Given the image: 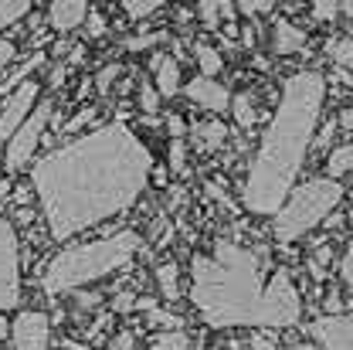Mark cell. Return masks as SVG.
<instances>
[{
  "mask_svg": "<svg viewBox=\"0 0 353 350\" xmlns=\"http://www.w3.org/2000/svg\"><path fill=\"white\" fill-rule=\"evenodd\" d=\"M272 48L279 55H296V51L306 48V31L296 28V24H289L285 17H279L275 28H272Z\"/></svg>",
  "mask_w": 353,
  "mask_h": 350,
  "instance_id": "cell-14",
  "label": "cell"
},
{
  "mask_svg": "<svg viewBox=\"0 0 353 350\" xmlns=\"http://www.w3.org/2000/svg\"><path fill=\"white\" fill-rule=\"evenodd\" d=\"M183 95H187L194 106H201V109H211V113H224V109L231 106V95H228V88L221 86V82H214V79H204V75H197L194 82H187Z\"/></svg>",
  "mask_w": 353,
  "mask_h": 350,
  "instance_id": "cell-11",
  "label": "cell"
},
{
  "mask_svg": "<svg viewBox=\"0 0 353 350\" xmlns=\"http://www.w3.org/2000/svg\"><path fill=\"white\" fill-rule=\"evenodd\" d=\"M323 99H326V79L319 72L306 68L285 79L272 126L252 160V171L241 191V201L252 215H275L285 204L292 180L306 164L309 143L323 113Z\"/></svg>",
  "mask_w": 353,
  "mask_h": 350,
  "instance_id": "cell-3",
  "label": "cell"
},
{
  "mask_svg": "<svg viewBox=\"0 0 353 350\" xmlns=\"http://www.w3.org/2000/svg\"><path fill=\"white\" fill-rule=\"evenodd\" d=\"M109 350H136V337H132L130 330H123V333H116V337H112Z\"/></svg>",
  "mask_w": 353,
  "mask_h": 350,
  "instance_id": "cell-36",
  "label": "cell"
},
{
  "mask_svg": "<svg viewBox=\"0 0 353 350\" xmlns=\"http://www.w3.org/2000/svg\"><path fill=\"white\" fill-rule=\"evenodd\" d=\"M241 350H275V344H272V337H262V333H259V337H252Z\"/></svg>",
  "mask_w": 353,
  "mask_h": 350,
  "instance_id": "cell-40",
  "label": "cell"
},
{
  "mask_svg": "<svg viewBox=\"0 0 353 350\" xmlns=\"http://www.w3.org/2000/svg\"><path fill=\"white\" fill-rule=\"evenodd\" d=\"M92 116H95V109H92V106H85V109H82L79 116H72V119H68V126H65V130H68V133H72V130H82V126H85Z\"/></svg>",
  "mask_w": 353,
  "mask_h": 350,
  "instance_id": "cell-39",
  "label": "cell"
},
{
  "mask_svg": "<svg viewBox=\"0 0 353 350\" xmlns=\"http://www.w3.org/2000/svg\"><path fill=\"white\" fill-rule=\"evenodd\" d=\"M350 171H353V143H343V146H336V150L330 153L326 174H330V180H336V177L350 174Z\"/></svg>",
  "mask_w": 353,
  "mask_h": 350,
  "instance_id": "cell-17",
  "label": "cell"
},
{
  "mask_svg": "<svg viewBox=\"0 0 353 350\" xmlns=\"http://www.w3.org/2000/svg\"><path fill=\"white\" fill-rule=\"evenodd\" d=\"M197 14H201V21L211 28V31H218L221 28V3H197Z\"/></svg>",
  "mask_w": 353,
  "mask_h": 350,
  "instance_id": "cell-27",
  "label": "cell"
},
{
  "mask_svg": "<svg viewBox=\"0 0 353 350\" xmlns=\"http://www.w3.org/2000/svg\"><path fill=\"white\" fill-rule=\"evenodd\" d=\"M326 309H330V316L340 313V293H330V296H326Z\"/></svg>",
  "mask_w": 353,
  "mask_h": 350,
  "instance_id": "cell-47",
  "label": "cell"
},
{
  "mask_svg": "<svg viewBox=\"0 0 353 350\" xmlns=\"http://www.w3.org/2000/svg\"><path fill=\"white\" fill-rule=\"evenodd\" d=\"M194 58H197V65H201V75H204V79H214L221 68H224L221 51L218 48H211V44H204V41L194 44Z\"/></svg>",
  "mask_w": 353,
  "mask_h": 350,
  "instance_id": "cell-16",
  "label": "cell"
},
{
  "mask_svg": "<svg viewBox=\"0 0 353 350\" xmlns=\"http://www.w3.org/2000/svg\"><path fill=\"white\" fill-rule=\"evenodd\" d=\"M82 61H85V48L79 44V48H72V51H68V61H65V68L72 72V65H82Z\"/></svg>",
  "mask_w": 353,
  "mask_h": 350,
  "instance_id": "cell-42",
  "label": "cell"
},
{
  "mask_svg": "<svg viewBox=\"0 0 353 350\" xmlns=\"http://www.w3.org/2000/svg\"><path fill=\"white\" fill-rule=\"evenodd\" d=\"M333 133H336V119H326V126H323V130H319V136H316V150L330 146V143H333Z\"/></svg>",
  "mask_w": 353,
  "mask_h": 350,
  "instance_id": "cell-37",
  "label": "cell"
},
{
  "mask_svg": "<svg viewBox=\"0 0 353 350\" xmlns=\"http://www.w3.org/2000/svg\"><path fill=\"white\" fill-rule=\"evenodd\" d=\"M285 350H316L312 344H296V347H285Z\"/></svg>",
  "mask_w": 353,
  "mask_h": 350,
  "instance_id": "cell-52",
  "label": "cell"
},
{
  "mask_svg": "<svg viewBox=\"0 0 353 350\" xmlns=\"http://www.w3.org/2000/svg\"><path fill=\"white\" fill-rule=\"evenodd\" d=\"M119 72H123V65H105V68L99 72V79H95L99 92H109V88H112V82L119 79Z\"/></svg>",
  "mask_w": 353,
  "mask_h": 350,
  "instance_id": "cell-32",
  "label": "cell"
},
{
  "mask_svg": "<svg viewBox=\"0 0 353 350\" xmlns=\"http://www.w3.org/2000/svg\"><path fill=\"white\" fill-rule=\"evenodd\" d=\"M38 92H41L38 82H24V86H17V92H10L7 106L0 109V143H3V139H10L14 133L21 130V123L34 113Z\"/></svg>",
  "mask_w": 353,
  "mask_h": 350,
  "instance_id": "cell-8",
  "label": "cell"
},
{
  "mask_svg": "<svg viewBox=\"0 0 353 350\" xmlns=\"http://www.w3.org/2000/svg\"><path fill=\"white\" fill-rule=\"evenodd\" d=\"M190 303L214 330L228 327H296L303 320V296L285 265L268 279L252 249L218 238L211 252L190 262Z\"/></svg>",
  "mask_w": 353,
  "mask_h": 350,
  "instance_id": "cell-2",
  "label": "cell"
},
{
  "mask_svg": "<svg viewBox=\"0 0 353 350\" xmlns=\"http://www.w3.org/2000/svg\"><path fill=\"white\" fill-rule=\"evenodd\" d=\"M312 337L323 344V350H353V313H336V316L316 320Z\"/></svg>",
  "mask_w": 353,
  "mask_h": 350,
  "instance_id": "cell-10",
  "label": "cell"
},
{
  "mask_svg": "<svg viewBox=\"0 0 353 350\" xmlns=\"http://www.w3.org/2000/svg\"><path fill=\"white\" fill-rule=\"evenodd\" d=\"M238 10H245L248 17H259V14L275 10V3H268V0H265V3H255V0H241V3H238Z\"/></svg>",
  "mask_w": 353,
  "mask_h": 350,
  "instance_id": "cell-35",
  "label": "cell"
},
{
  "mask_svg": "<svg viewBox=\"0 0 353 350\" xmlns=\"http://www.w3.org/2000/svg\"><path fill=\"white\" fill-rule=\"evenodd\" d=\"M167 130H170L174 139H183V119H180V116H170V119H167Z\"/></svg>",
  "mask_w": 353,
  "mask_h": 350,
  "instance_id": "cell-44",
  "label": "cell"
},
{
  "mask_svg": "<svg viewBox=\"0 0 353 350\" xmlns=\"http://www.w3.org/2000/svg\"><path fill=\"white\" fill-rule=\"evenodd\" d=\"M28 10H31L28 0H0V31L10 28V24H17Z\"/></svg>",
  "mask_w": 353,
  "mask_h": 350,
  "instance_id": "cell-21",
  "label": "cell"
},
{
  "mask_svg": "<svg viewBox=\"0 0 353 350\" xmlns=\"http://www.w3.org/2000/svg\"><path fill=\"white\" fill-rule=\"evenodd\" d=\"M190 139H194V146H197V150L214 153V150L224 146V139H228V126L218 123V119H204V123H197V126L190 130Z\"/></svg>",
  "mask_w": 353,
  "mask_h": 350,
  "instance_id": "cell-15",
  "label": "cell"
},
{
  "mask_svg": "<svg viewBox=\"0 0 353 350\" xmlns=\"http://www.w3.org/2000/svg\"><path fill=\"white\" fill-rule=\"evenodd\" d=\"M150 347L153 350H187L190 347V337H187L183 330H163V333H157V337L150 340Z\"/></svg>",
  "mask_w": 353,
  "mask_h": 350,
  "instance_id": "cell-20",
  "label": "cell"
},
{
  "mask_svg": "<svg viewBox=\"0 0 353 350\" xmlns=\"http://www.w3.org/2000/svg\"><path fill=\"white\" fill-rule=\"evenodd\" d=\"M136 300H139V296H132V293H116V296H112V313H132V309H136Z\"/></svg>",
  "mask_w": 353,
  "mask_h": 350,
  "instance_id": "cell-34",
  "label": "cell"
},
{
  "mask_svg": "<svg viewBox=\"0 0 353 350\" xmlns=\"http://www.w3.org/2000/svg\"><path fill=\"white\" fill-rule=\"evenodd\" d=\"M146 320H150V327H163V330H183V320L174 316V313H167V309H150L146 313Z\"/></svg>",
  "mask_w": 353,
  "mask_h": 350,
  "instance_id": "cell-26",
  "label": "cell"
},
{
  "mask_svg": "<svg viewBox=\"0 0 353 350\" xmlns=\"http://www.w3.org/2000/svg\"><path fill=\"white\" fill-rule=\"evenodd\" d=\"M234 119H238L245 130H252V126L259 123V113H255V102H252L248 92H238V95H234Z\"/></svg>",
  "mask_w": 353,
  "mask_h": 350,
  "instance_id": "cell-19",
  "label": "cell"
},
{
  "mask_svg": "<svg viewBox=\"0 0 353 350\" xmlns=\"http://www.w3.org/2000/svg\"><path fill=\"white\" fill-rule=\"evenodd\" d=\"M208 194H211V197H218V201L224 204V208H231V197H228V194L221 191L218 184H208Z\"/></svg>",
  "mask_w": 353,
  "mask_h": 350,
  "instance_id": "cell-45",
  "label": "cell"
},
{
  "mask_svg": "<svg viewBox=\"0 0 353 350\" xmlns=\"http://www.w3.org/2000/svg\"><path fill=\"white\" fill-rule=\"evenodd\" d=\"M7 194H10V180H0V201H3Z\"/></svg>",
  "mask_w": 353,
  "mask_h": 350,
  "instance_id": "cell-50",
  "label": "cell"
},
{
  "mask_svg": "<svg viewBox=\"0 0 353 350\" xmlns=\"http://www.w3.org/2000/svg\"><path fill=\"white\" fill-rule=\"evenodd\" d=\"M88 10H92V7H88L85 0H54V3L48 7V21H51L54 31L68 35V31H75V28L85 24Z\"/></svg>",
  "mask_w": 353,
  "mask_h": 350,
  "instance_id": "cell-12",
  "label": "cell"
},
{
  "mask_svg": "<svg viewBox=\"0 0 353 350\" xmlns=\"http://www.w3.org/2000/svg\"><path fill=\"white\" fill-rule=\"evenodd\" d=\"M51 51H54V55H68V51H72V44H68V41H54V48H51Z\"/></svg>",
  "mask_w": 353,
  "mask_h": 350,
  "instance_id": "cell-48",
  "label": "cell"
},
{
  "mask_svg": "<svg viewBox=\"0 0 353 350\" xmlns=\"http://www.w3.org/2000/svg\"><path fill=\"white\" fill-rule=\"evenodd\" d=\"M330 58H333L340 68L353 72V38H340V41L330 44Z\"/></svg>",
  "mask_w": 353,
  "mask_h": 350,
  "instance_id": "cell-23",
  "label": "cell"
},
{
  "mask_svg": "<svg viewBox=\"0 0 353 350\" xmlns=\"http://www.w3.org/2000/svg\"><path fill=\"white\" fill-rule=\"evenodd\" d=\"M14 350H48L51 344V320L38 309H24L14 320Z\"/></svg>",
  "mask_w": 353,
  "mask_h": 350,
  "instance_id": "cell-9",
  "label": "cell"
},
{
  "mask_svg": "<svg viewBox=\"0 0 353 350\" xmlns=\"http://www.w3.org/2000/svg\"><path fill=\"white\" fill-rule=\"evenodd\" d=\"M340 279L347 282V289L353 293V249L343 255V262H340Z\"/></svg>",
  "mask_w": 353,
  "mask_h": 350,
  "instance_id": "cell-38",
  "label": "cell"
},
{
  "mask_svg": "<svg viewBox=\"0 0 353 350\" xmlns=\"http://www.w3.org/2000/svg\"><path fill=\"white\" fill-rule=\"evenodd\" d=\"M65 75H68V68H65V65H54V68H51V79H48V86L58 88L61 82H65Z\"/></svg>",
  "mask_w": 353,
  "mask_h": 350,
  "instance_id": "cell-43",
  "label": "cell"
},
{
  "mask_svg": "<svg viewBox=\"0 0 353 350\" xmlns=\"http://www.w3.org/2000/svg\"><path fill=\"white\" fill-rule=\"evenodd\" d=\"M157 279H160V289H163V296L167 300H176L180 296V289H176V265L174 262H163L157 269Z\"/></svg>",
  "mask_w": 353,
  "mask_h": 350,
  "instance_id": "cell-24",
  "label": "cell"
},
{
  "mask_svg": "<svg viewBox=\"0 0 353 350\" xmlns=\"http://www.w3.org/2000/svg\"><path fill=\"white\" fill-rule=\"evenodd\" d=\"M340 14V3H333V0H316L312 3V17L316 21H333Z\"/></svg>",
  "mask_w": 353,
  "mask_h": 350,
  "instance_id": "cell-30",
  "label": "cell"
},
{
  "mask_svg": "<svg viewBox=\"0 0 353 350\" xmlns=\"http://www.w3.org/2000/svg\"><path fill=\"white\" fill-rule=\"evenodd\" d=\"M183 167H187V146L183 139H170V171L183 174Z\"/></svg>",
  "mask_w": 353,
  "mask_h": 350,
  "instance_id": "cell-28",
  "label": "cell"
},
{
  "mask_svg": "<svg viewBox=\"0 0 353 350\" xmlns=\"http://www.w3.org/2000/svg\"><path fill=\"white\" fill-rule=\"evenodd\" d=\"M153 79H157L160 99L180 95V65H176L170 55H153Z\"/></svg>",
  "mask_w": 353,
  "mask_h": 350,
  "instance_id": "cell-13",
  "label": "cell"
},
{
  "mask_svg": "<svg viewBox=\"0 0 353 350\" xmlns=\"http://www.w3.org/2000/svg\"><path fill=\"white\" fill-rule=\"evenodd\" d=\"M143 249V238L136 231H119V235H109L102 242H88L79 249H65L58 252L48 272H44V293L48 296H61V293H72L79 286H88L116 269L130 262L132 255Z\"/></svg>",
  "mask_w": 353,
  "mask_h": 350,
  "instance_id": "cell-4",
  "label": "cell"
},
{
  "mask_svg": "<svg viewBox=\"0 0 353 350\" xmlns=\"http://www.w3.org/2000/svg\"><path fill=\"white\" fill-rule=\"evenodd\" d=\"M41 65H44V55H41V51H38V55H31V58H28L24 65H17V68H14V72H10V75L3 79L0 92H14L17 86H24V82H28V75H31L34 68H41Z\"/></svg>",
  "mask_w": 353,
  "mask_h": 350,
  "instance_id": "cell-18",
  "label": "cell"
},
{
  "mask_svg": "<svg viewBox=\"0 0 353 350\" xmlns=\"http://www.w3.org/2000/svg\"><path fill=\"white\" fill-rule=\"evenodd\" d=\"M333 259V252L330 249H319L316 255H312V262H309V272H312V279H323L326 275V265Z\"/></svg>",
  "mask_w": 353,
  "mask_h": 350,
  "instance_id": "cell-31",
  "label": "cell"
},
{
  "mask_svg": "<svg viewBox=\"0 0 353 350\" xmlns=\"http://www.w3.org/2000/svg\"><path fill=\"white\" fill-rule=\"evenodd\" d=\"M139 109L146 113V116H157L160 113V92L153 82H143L139 86Z\"/></svg>",
  "mask_w": 353,
  "mask_h": 350,
  "instance_id": "cell-25",
  "label": "cell"
},
{
  "mask_svg": "<svg viewBox=\"0 0 353 350\" xmlns=\"http://www.w3.org/2000/svg\"><path fill=\"white\" fill-rule=\"evenodd\" d=\"M343 201V187L336 180H309L303 187H296L285 204L275 211V224H272V235L289 245V242H299L306 231H312L319 221H326L333 215V208Z\"/></svg>",
  "mask_w": 353,
  "mask_h": 350,
  "instance_id": "cell-5",
  "label": "cell"
},
{
  "mask_svg": "<svg viewBox=\"0 0 353 350\" xmlns=\"http://www.w3.org/2000/svg\"><path fill=\"white\" fill-rule=\"evenodd\" d=\"M51 116H54V106L44 99L41 106H34V113L21 123V130L7 139V146H3V171H7V174L21 171V167L34 157V150H38V143H41V133Z\"/></svg>",
  "mask_w": 353,
  "mask_h": 350,
  "instance_id": "cell-6",
  "label": "cell"
},
{
  "mask_svg": "<svg viewBox=\"0 0 353 350\" xmlns=\"http://www.w3.org/2000/svg\"><path fill=\"white\" fill-rule=\"evenodd\" d=\"M123 10L130 14L132 21H143V17H150V14H160L163 3H160V0H126Z\"/></svg>",
  "mask_w": 353,
  "mask_h": 350,
  "instance_id": "cell-22",
  "label": "cell"
},
{
  "mask_svg": "<svg viewBox=\"0 0 353 350\" xmlns=\"http://www.w3.org/2000/svg\"><path fill=\"white\" fill-rule=\"evenodd\" d=\"M224 35H228V41L234 44V38H238V28H234V24H228V28H224Z\"/></svg>",
  "mask_w": 353,
  "mask_h": 350,
  "instance_id": "cell-49",
  "label": "cell"
},
{
  "mask_svg": "<svg viewBox=\"0 0 353 350\" xmlns=\"http://www.w3.org/2000/svg\"><path fill=\"white\" fill-rule=\"evenodd\" d=\"M350 218H353V211H350Z\"/></svg>",
  "mask_w": 353,
  "mask_h": 350,
  "instance_id": "cell-53",
  "label": "cell"
},
{
  "mask_svg": "<svg viewBox=\"0 0 353 350\" xmlns=\"http://www.w3.org/2000/svg\"><path fill=\"white\" fill-rule=\"evenodd\" d=\"M21 300V249L17 231L7 218H0V309L17 307Z\"/></svg>",
  "mask_w": 353,
  "mask_h": 350,
  "instance_id": "cell-7",
  "label": "cell"
},
{
  "mask_svg": "<svg viewBox=\"0 0 353 350\" xmlns=\"http://www.w3.org/2000/svg\"><path fill=\"white\" fill-rule=\"evenodd\" d=\"M336 126H343V130H353V106H350V109H343V113L336 116Z\"/></svg>",
  "mask_w": 353,
  "mask_h": 350,
  "instance_id": "cell-46",
  "label": "cell"
},
{
  "mask_svg": "<svg viewBox=\"0 0 353 350\" xmlns=\"http://www.w3.org/2000/svg\"><path fill=\"white\" fill-rule=\"evenodd\" d=\"M14 51H17V48H14L10 41H0V72H3L10 61H14Z\"/></svg>",
  "mask_w": 353,
  "mask_h": 350,
  "instance_id": "cell-41",
  "label": "cell"
},
{
  "mask_svg": "<svg viewBox=\"0 0 353 350\" xmlns=\"http://www.w3.org/2000/svg\"><path fill=\"white\" fill-rule=\"evenodd\" d=\"M150 174L153 157L143 139L123 123H109L44 153L31 171V184L41 197L51 238L65 242L123 215L146 191Z\"/></svg>",
  "mask_w": 353,
  "mask_h": 350,
  "instance_id": "cell-1",
  "label": "cell"
},
{
  "mask_svg": "<svg viewBox=\"0 0 353 350\" xmlns=\"http://www.w3.org/2000/svg\"><path fill=\"white\" fill-rule=\"evenodd\" d=\"M167 38L163 31L160 35H136V38H126V51H143V48H153V44H160Z\"/></svg>",
  "mask_w": 353,
  "mask_h": 350,
  "instance_id": "cell-29",
  "label": "cell"
},
{
  "mask_svg": "<svg viewBox=\"0 0 353 350\" xmlns=\"http://www.w3.org/2000/svg\"><path fill=\"white\" fill-rule=\"evenodd\" d=\"M7 333H10V323H7V320H3V316H0V340H3V337H7Z\"/></svg>",
  "mask_w": 353,
  "mask_h": 350,
  "instance_id": "cell-51",
  "label": "cell"
},
{
  "mask_svg": "<svg viewBox=\"0 0 353 350\" xmlns=\"http://www.w3.org/2000/svg\"><path fill=\"white\" fill-rule=\"evenodd\" d=\"M85 24H88V38H102V35H105V17H102L99 10H88Z\"/></svg>",
  "mask_w": 353,
  "mask_h": 350,
  "instance_id": "cell-33",
  "label": "cell"
}]
</instances>
